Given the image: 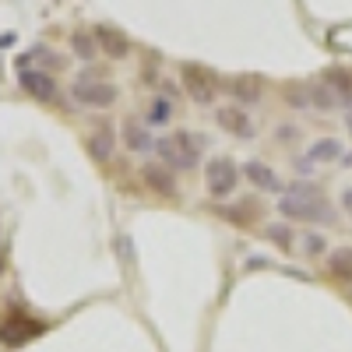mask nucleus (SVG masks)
<instances>
[{
    "label": "nucleus",
    "instance_id": "nucleus-1",
    "mask_svg": "<svg viewBox=\"0 0 352 352\" xmlns=\"http://www.w3.org/2000/svg\"><path fill=\"white\" fill-rule=\"evenodd\" d=\"M278 219L292 222V226H331L335 222V208L331 201L324 197L317 184H307V180H296V184H285V194H278V204H275Z\"/></svg>",
    "mask_w": 352,
    "mask_h": 352
},
{
    "label": "nucleus",
    "instance_id": "nucleus-2",
    "mask_svg": "<svg viewBox=\"0 0 352 352\" xmlns=\"http://www.w3.org/2000/svg\"><path fill=\"white\" fill-rule=\"evenodd\" d=\"M201 152H204V144H201V138L194 134V131H173V134H166V138H159V144H155V159L159 162H166L173 173H190V169H197L201 166Z\"/></svg>",
    "mask_w": 352,
    "mask_h": 352
},
{
    "label": "nucleus",
    "instance_id": "nucleus-3",
    "mask_svg": "<svg viewBox=\"0 0 352 352\" xmlns=\"http://www.w3.org/2000/svg\"><path fill=\"white\" fill-rule=\"evenodd\" d=\"M243 180V169L236 166V159H229V155H212L208 162H204V190H208L212 201H229L232 194H236Z\"/></svg>",
    "mask_w": 352,
    "mask_h": 352
},
{
    "label": "nucleus",
    "instance_id": "nucleus-4",
    "mask_svg": "<svg viewBox=\"0 0 352 352\" xmlns=\"http://www.w3.org/2000/svg\"><path fill=\"white\" fill-rule=\"evenodd\" d=\"M180 85H184L187 99L197 102V106H212L219 99V88H222V81L215 78V71L197 67V64H184L180 67Z\"/></svg>",
    "mask_w": 352,
    "mask_h": 352
},
{
    "label": "nucleus",
    "instance_id": "nucleus-5",
    "mask_svg": "<svg viewBox=\"0 0 352 352\" xmlns=\"http://www.w3.org/2000/svg\"><path fill=\"white\" fill-rule=\"evenodd\" d=\"M71 96L78 99V106H88V109H109L120 92H116L113 81H102L96 74H78V81L71 85Z\"/></svg>",
    "mask_w": 352,
    "mask_h": 352
},
{
    "label": "nucleus",
    "instance_id": "nucleus-6",
    "mask_svg": "<svg viewBox=\"0 0 352 352\" xmlns=\"http://www.w3.org/2000/svg\"><path fill=\"white\" fill-rule=\"evenodd\" d=\"M141 184L148 187L152 194H159V197H176L180 194V187H176V173L166 162H159V159H148L141 166Z\"/></svg>",
    "mask_w": 352,
    "mask_h": 352
},
{
    "label": "nucleus",
    "instance_id": "nucleus-7",
    "mask_svg": "<svg viewBox=\"0 0 352 352\" xmlns=\"http://www.w3.org/2000/svg\"><path fill=\"white\" fill-rule=\"evenodd\" d=\"M215 120H219V127H222L226 134L240 138V141H250V138L257 134V124H254V116H250V113H247L243 106H236V102L222 106V109L215 113Z\"/></svg>",
    "mask_w": 352,
    "mask_h": 352
},
{
    "label": "nucleus",
    "instance_id": "nucleus-8",
    "mask_svg": "<svg viewBox=\"0 0 352 352\" xmlns=\"http://www.w3.org/2000/svg\"><path fill=\"white\" fill-rule=\"evenodd\" d=\"M226 92H229V99L236 106L250 109V106H257L264 99V78H257V74H232L226 81Z\"/></svg>",
    "mask_w": 352,
    "mask_h": 352
},
{
    "label": "nucleus",
    "instance_id": "nucleus-9",
    "mask_svg": "<svg viewBox=\"0 0 352 352\" xmlns=\"http://www.w3.org/2000/svg\"><path fill=\"white\" fill-rule=\"evenodd\" d=\"M120 141L127 144V152L144 155V159L155 155V144H159V138L152 134V127L144 124V120H134V116H131V120L120 127Z\"/></svg>",
    "mask_w": 352,
    "mask_h": 352
},
{
    "label": "nucleus",
    "instance_id": "nucleus-10",
    "mask_svg": "<svg viewBox=\"0 0 352 352\" xmlns=\"http://www.w3.org/2000/svg\"><path fill=\"white\" fill-rule=\"evenodd\" d=\"M243 169V180L250 187H257L261 194H285V184H282V176L268 166V162H261V159H250L240 166Z\"/></svg>",
    "mask_w": 352,
    "mask_h": 352
},
{
    "label": "nucleus",
    "instance_id": "nucleus-11",
    "mask_svg": "<svg viewBox=\"0 0 352 352\" xmlns=\"http://www.w3.org/2000/svg\"><path fill=\"white\" fill-rule=\"evenodd\" d=\"M18 81H21L25 92L32 96V99H39V102H53V99H56V81H53V74H50V71H39V67H21Z\"/></svg>",
    "mask_w": 352,
    "mask_h": 352
},
{
    "label": "nucleus",
    "instance_id": "nucleus-12",
    "mask_svg": "<svg viewBox=\"0 0 352 352\" xmlns=\"http://www.w3.org/2000/svg\"><path fill=\"white\" fill-rule=\"evenodd\" d=\"M345 155V148H342V141L338 138H317V141H310L307 144V166H328V162H338Z\"/></svg>",
    "mask_w": 352,
    "mask_h": 352
},
{
    "label": "nucleus",
    "instance_id": "nucleus-13",
    "mask_svg": "<svg viewBox=\"0 0 352 352\" xmlns=\"http://www.w3.org/2000/svg\"><path fill=\"white\" fill-rule=\"evenodd\" d=\"M88 152H92V159H99V162H109L113 159V148H116V131H113V124H99L92 134H88Z\"/></svg>",
    "mask_w": 352,
    "mask_h": 352
},
{
    "label": "nucleus",
    "instance_id": "nucleus-14",
    "mask_svg": "<svg viewBox=\"0 0 352 352\" xmlns=\"http://www.w3.org/2000/svg\"><path fill=\"white\" fill-rule=\"evenodd\" d=\"M96 43H99V50L106 56H127V50H131L127 36L120 32V28H113V25H99L96 28Z\"/></svg>",
    "mask_w": 352,
    "mask_h": 352
},
{
    "label": "nucleus",
    "instance_id": "nucleus-15",
    "mask_svg": "<svg viewBox=\"0 0 352 352\" xmlns=\"http://www.w3.org/2000/svg\"><path fill=\"white\" fill-rule=\"evenodd\" d=\"M264 240H268L272 247H278V250H296V229H292V222H285V219H278V222H268L264 226Z\"/></svg>",
    "mask_w": 352,
    "mask_h": 352
},
{
    "label": "nucleus",
    "instance_id": "nucleus-16",
    "mask_svg": "<svg viewBox=\"0 0 352 352\" xmlns=\"http://www.w3.org/2000/svg\"><path fill=\"white\" fill-rule=\"evenodd\" d=\"M328 275L352 285V243H342L328 254Z\"/></svg>",
    "mask_w": 352,
    "mask_h": 352
},
{
    "label": "nucleus",
    "instance_id": "nucleus-17",
    "mask_svg": "<svg viewBox=\"0 0 352 352\" xmlns=\"http://www.w3.org/2000/svg\"><path fill=\"white\" fill-rule=\"evenodd\" d=\"M320 81H324V85L331 88V92L338 96V102H342V106H349V109H352V74H349V71L331 67V71H324V78H320Z\"/></svg>",
    "mask_w": 352,
    "mask_h": 352
},
{
    "label": "nucleus",
    "instance_id": "nucleus-18",
    "mask_svg": "<svg viewBox=\"0 0 352 352\" xmlns=\"http://www.w3.org/2000/svg\"><path fill=\"white\" fill-rule=\"evenodd\" d=\"M310 109L335 113V109H342V102H338V96L331 92V88H328L324 81H314V85H310Z\"/></svg>",
    "mask_w": 352,
    "mask_h": 352
},
{
    "label": "nucleus",
    "instance_id": "nucleus-19",
    "mask_svg": "<svg viewBox=\"0 0 352 352\" xmlns=\"http://www.w3.org/2000/svg\"><path fill=\"white\" fill-rule=\"evenodd\" d=\"M219 219H226V222H236V226H247V222H254V204H219Z\"/></svg>",
    "mask_w": 352,
    "mask_h": 352
},
{
    "label": "nucleus",
    "instance_id": "nucleus-20",
    "mask_svg": "<svg viewBox=\"0 0 352 352\" xmlns=\"http://www.w3.org/2000/svg\"><path fill=\"white\" fill-rule=\"evenodd\" d=\"M303 243H296L300 250H303V257H324V254H331L328 250V236H324V232H307V236H300Z\"/></svg>",
    "mask_w": 352,
    "mask_h": 352
},
{
    "label": "nucleus",
    "instance_id": "nucleus-21",
    "mask_svg": "<svg viewBox=\"0 0 352 352\" xmlns=\"http://www.w3.org/2000/svg\"><path fill=\"white\" fill-rule=\"evenodd\" d=\"M173 116V102L166 99V96H155L152 99V106H148V113H144V124L148 127H159V124H166Z\"/></svg>",
    "mask_w": 352,
    "mask_h": 352
},
{
    "label": "nucleus",
    "instance_id": "nucleus-22",
    "mask_svg": "<svg viewBox=\"0 0 352 352\" xmlns=\"http://www.w3.org/2000/svg\"><path fill=\"white\" fill-rule=\"evenodd\" d=\"M285 102L292 109H310V85H285Z\"/></svg>",
    "mask_w": 352,
    "mask_h": 352
},
{
    "label": "nucleus",
    "instance_id": "nucleus-23",
    "mask_svg": "<svg viewBox=\"0 0 352 352\" xmlns=\"http://www.w3.org/2000/svg\"><path fill=\"white\" fill-rule=\"evenodd\" d=\"M71 46H74V53L81 56V60H92V56H96V50H99L96 36H85V32H78V36L71 39Z\"/></svg>",
    "mask_w": 352,
    "mask_h": 352
},
{
    "label": "nucleus",
    "instance_id": "nucleus-24",
    "mask_svg": "<svg viewBox=\"0 0 352 352\" xmlns=\"http://www.w3.org/2000/svg\"><path fill=\"white\" fill-rule=\"evenodd\" d=\"M338 208L352 219V184H349V187H342V194H338Z\"/></svg>",
    "mask_w": 352,
    "mask_h": 352
},
{
    "label": "nucleus",
    "instance_id": "nucleus-25",
    "mask_svg": "<svg viewBox=\"0 0 352 352\" xmlns=\"http://www.w3.org/2000/svg\"><path fill=\"white\" fill-rule=\"evenodd\" d=\"M338 166H345V169H352V152H345V155L338 159Z\"/></svg>",
    "mask_w": 352,
    "mask_h": 352
},
{
    "label": "nucleus",
    "instance_id": "nucleus-26",
    "mask_svg": "<svg viewBox=\"0 0 352 352\" xmlns=\"http://www.w3.org/2000/svg\"><path fill=\"white\" fill-rule=\"evenodd\" d=\"M345 131H349V138H352V109L345 113Z\"/></svg>",
    "mask_w": 352,
    "mask_h": 352
}]
</instances>
